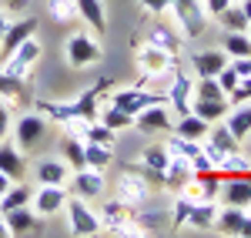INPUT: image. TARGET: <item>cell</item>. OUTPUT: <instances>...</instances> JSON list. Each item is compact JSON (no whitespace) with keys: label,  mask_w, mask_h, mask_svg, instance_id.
<instances>
[{"label":"cell","mask_w":251,"mask_h":238,"mask_svg":"<svg viewBox=\"0 0 251 238\" xmlns=\"http://www.w3.org/2000/svg\"><path fill=\"white\" fill-rule=\"evenodd\" d=\"M97 121H104L111 131H121V128H134V114L121 111V107H114V104H107V107L97 114Z\"/></svg>","instance_id":"8d00e7d4"},{"label":"cell","mask_w":251,"mask_h":238,"mask_svg":"<svg viewBox=\"0 0 251 238\" xmlns=\"http://www.w3.org/2000/svg\"><path fill=\"white\" fill-rule=\"evenodd\" d=\"M218 191H221V171L211 168V171H191V178L184 181V188L177 195H184L191 201H214Z\"/></svg>","instance_id":"8992f818"},{"label":"cell","mask_w":251,"mask_h":238,"mask_svg":"<svg viewBox=\"0 0 251 238\" xmlns=\"http://www.w3.org/2000/svg\"><path fill=\"white\" fill-rule=\"evenodd\" d=\"M171 10L177 17V27L184 30V37H201L208 27V10L201 0H171Z\"/></svg>","instance_id":"3957f363"},{"label":"cell","mask_w":251,"mask_h":238,"mask_svg":"<svg viewBox=\"0 0 251 238\" xmlns=\"http://www.w3.org/2000/svg\"><path fill=\"white\" fill-rule=\"evenodd\" d=\"M10 185H14V181H10V178H7V175H3V171H0V195H3V191H7Z\"/></svg>","instance_id":"681fc988"},{"label":"cell","mask_w":251,"mask_h":238,"mask_svg":"<svg viewBox=\"0 0 251 238\" xmlns=\"http://www.w3.org/2000/svg\"><path fill=\"white\" fill-rule=\"evenodd\" d=\"M60 151H64V161H67V168H87V161H84V138H74V134H64L60 141Z\"/></svg>","instance_id":"1f68e13d"},{"label":"cell","mask_w":251,"mask_h":238,"mask_svg":"<svg viewBox=\"0 0 251 238\" xmlns=\"http://www.w3.org/2000/svg\"><path fill=\"white\" fill-rule=\"evenodd\" d=\"M47 10L50 17L67 24V20H77V0H47Z\"/></svg>","instance_id":"f35d334b"},{"label":"cell","mask_w":251,"mask_h":238,"mask_svg":"<svg viewBox=\"0 0 251 238\" xmlns=\"http://www.w3.org/2000/svg\"><path fill=\"white\" fill-rule=\"evenodd\" d=\"M218 20L225 24V30H248V24H251V20L245 17V10H241V3H238V0H234L225 14H218Z\"/></svg>","instance_id":"74e56055"},{"label":"cell","mask_w":251,"mask_h":238,"mask_svg":"<svg viewBox=\"0 0 251 238\" xmlns=\"http://www.w3.org/2000/svg\"><path fill=\"white\" fill-rule=\"evenodd\" d=\"M3 30H7V20H3V14H0V37H3Z\"/></svg>","instance_id":"f5cc1de1"},{"label":"cell","mask_w":251,"mask_h":238,"mask_svg":"<svg viewBox=\"0 0 251 238\" xmlns=\"http://www.w3.org/2000/svg\"><path fill=\"white\" fill-rule=\"evenodd\" d=\"M214 80L221 84V91H225V94H231L234 87H238V80H241V78H238V71H234L231 64H228V67H221V71H218V78H214Z\"/></svg>","instance_id":"b9f144b4"},{"label":"cell","mask_w":251,"mask_h":238,"mask_svg":"<svg viewBox=\"0 0 251 238\" xmlns=\"http://www.w3.org/2000/svg\"><path fill=\"white\" fill-rule=\"evenodd\" d=\"M204 141H208V144H214L221 155H234V151H238V138L228 131V124H225V121H221V124H214Z\"/></svg>","instance_id":"836d02e7"},{"label":"cell","mask_w":251,"mask_h":238,"mask_svg":"<svg viewBox=\"0 0 251 238\" xmlns=\"http://www.w3.org/2000/svg\"><path fill=\"white\" fill-rule=\"evenodd\" d=\"M30 205H34V212L40 218L44 215H57L60 208L67 205V188L64 185H40V191H34Z\"/></svg>","instance_id":"9a60e30c"},{"label":"cell","mask_w":251,"mask_h":238,"mask_svg":"<svg viewBox=\"0 0 251 238\" xmlns=\"http://www.w3.org/2000/svg\"><path fill=\"white\" fill-rule=\"evenodd\" d=\"M137 67H141V74H144V78L171 74V71H174V54L161 51V47H154V44H144V47L137 51Z\"/></svg>","instance_id":"8fae6325"},{"label":"cell","mask_w":251,"mask_h":238,"mask_svg":"<svg viewBox=\"0 0 251 238\" xmlns=\"http://www.w3.org/2000/svg\"><path fill=\"white\" fill-rule=\"evenodd\" d=\"M238 3H241V10H245V17L251 20V0H238Z\"/></svg>","instance_id":"816d5d0a"},{"label":"cell","mask_w":251,"mask_h":238,"mask_svg":"<svg viewBox=\"0 0 251 238\" xmlns=\"http://www.w3.org/2000/svg\"><path fill=\"white\" fill-rule=\"evenodd\" d=\"M225 54H228V57H251L248 30H228V34H225Z\"/></svg>","instance_id":"e575fe53"},{"label":"cell","mask_w":251,"mask_h":238,"mask_svg":"<svg viewBox=\"0 0 251 238\" xmlns=\"http://www.w3.org/2000/svg\"><path fill=\"white\" fill-rule=\"evenodd\" d=\"M191 111L198 114V118L204 121H225V114L231 111V104L228 101H201V98H191Z\"/></svg>","instance_id":"4dcf8cb0"},{"label":"cell","mask_w":251,"mask_h":238,"mask_svg":"<svg viewBox=\"0 0 251 238\" xmlns=\"http://www.w3.org/2000/svg\"><path fill=\"white\" fill-rule=\"evenodd\" d=\"M104 87H107V80L91 84V87H87L80 98L67 101V104H60V101H44V98H40L37 104H34V111H40L47 121H57V124H64V121H71V118L97 121V114H100V101H104Z\"/></svg>","instance_id":"6da1fadb"},{"label":"cell","mask_w":251,"mask_h":238,"mask_svg":"<svg viewBox=\"0 0 251 238\" xmlns=\"http://www.w3.org/2000/svg\"><path fill=\"white\" fill-rule=\"evenodd\" d=\"M208 131H211V121L198 118V114H184V118L174 121V134H181V138H191V141H204L208 138Z\"/></svg>","instance_id":"cb8c5ba5"},{"label":"cell","mask_w":251,"mask_h":238,"mask_svg":"<svg viewBox=\"0 0 251 238\" xmlns=\"http://www.w3.org/2000/svg\"><path fill=\"white\" fill-rule=\"evenodd\" d=\"M157 101H164V94H154V91H137V87H124V91H114L107 104H114L121 111H127V114H137V111H144V107H151Z\"/></svg>","instance_id":"7c38bea8"},{"label":"cell","mask_w":251,"mask_h":238,"mask_svg":"<svg viewBox=\"0 0 251 238\" xmlns=\"http://www.w3.org/2000/svg\"><path fill=\"white\" fill-rule=\"evenodd\" d=\"M3 218H7V228H10V235H27V232H40V215H37V212H30V205H24V208H14V212H7Z\"/></svg>","instance_id":"ffe728a7"},{"label":"cell","mask_w":251,"mask_h":238,"mask_svg":"<svg viewBox=\"0 0 251 238\" xmlns=\"http://www.w3.org/2000/svg\"><path fill=\"white\" fill-rule=\"evenodd\" d=\"M225 124H228V131H231L238 141L248 138V131H251V101H245V104H234L231 114H225Z\"/></svg>","instance_id":"d4e9b609"},{"label":"cell","mask_w":251,"mask_h":238,"mask_svg":"<svg viewBox=\"0 0 251 238\" xmlns=\"http://www.w3.org/2000/svg\"><path fill=\"white\" fill-rule=\"evenodd\" d=\"M10 134V104L0 98V141Z\"/></svg>","instance_id":"7bdbcfd3"},{"label":"cell","mask_w":251,"mask_h":238,"mask_svg":"<svg viewBox=\"0 0 251 238\" xmlns=\"http://www.w3.org/2000/svg\"><path fill=\"white\" fill-rule=\"evenodd\" d=\"M71 191L84 201H94L97 195H104V171H94V168H80L71 178Z\"/></svg>","instance_id":"2e32d148"},{"label":"cell","mask_w":251,"mask_h":238,"mask_svg":"<svg viewBox=\"0 0 251 238\" xmlns=\"http://www.w3.org/2000/svg\"><path fill=\"white\" fill-rule=\"evenodd\" d=\"M84 161H87V168L104 171V168H111V164H114V148L97 144V141H84Z\"/></svg>","instance_id":"83f0119b"},{"label":"cell","mask_w":251,"mask_h":238,"mask_svg":"<svg viewBox=\"0 0 251 238\" xmlns=\"http://www.w3.org/2000/svg\"><path fill=\"white\" fill-rule=\"evenodd\" d=\"M0 7H3V10H14V14H20V10H27V0H0Z\"/></svg>","instance_id":"7dc6e473"},{"label":"cell","mask_w":251,"mask_h":238,"mask_svg":"<svg viewBox=\"0 0 251 238\" xmlns=\"http://www.w3.org/2000/svg\"><path fill=\"white\" fill-rule=\"evenodd\" d=\"M191 161L181 158V155H171V161H168V168H164V188H171V191H181L184 188V181L191 178Z\"/></svg>","instance_id":"603a6c76"},{"label":"cell","mask_w":251,"mask_h":238,"mask_svg":"<svg viewBox=\"0 0 251 238\" xmlns=\"http://www.w3.org/2000/svg\"><path fill=\"white\" fill-rule=\"evenodd\" d=\"M0 238H10V228H7V218L0 215Z\"/></svg>","instance_id":"f907efd6"},{"label":"cell","mask_w":251,"mask_h":238,"mask_svg":"<svg viewBox=\"0 0 251 238\" xmlns=\"http://www.w3.org/2000/svg\"><path fill=\"white\" fill-rule=\"evenodd\" d=\"M231 3H234V0H204V10L218 17V14H225V10H228Z\"/></svg>","instance_id":"f6af8a7d"},{"label":"cell","mask_w":251,"mask_h":238,"mask_svg":"<svg viewBox=\"0 0 251 238\" xmlns=\"http://www.w3.org/2000/svg\"><path fill=\"white\" fill-rule=\"evenodd\" d=\"M238 235L251 238V215H245V225H241V232H238Z\"/></svg>","instance_id":"c3c4849f"},{"label":"cell","mask_w":251,"mask_h":238,"mask_svg":"<svg viewBox=\"0 0 251 238\" xmlns=\"http://www.w3.org/2000/svg\"><path fill=\"white\" fill-rule=\"evenodd\" d=\"M64 208H67V221H71V232H74V235L91 238V235H100V232H104V228H100V215H97L84 198L74 195V201H67Z\"/></svg>","instance_id":"277c9868"},{"label":"cell","mask_w":251,"mask_h":238,"mask_svg":"<svg viewBox=\"0 0 251 238\" xmlns=\"http://www.w3.org/2000/svg\"><path fill=\"white\" fill-rule=\"evenodd\" d=\"M231 67L238 71V78H251V57H234Z\"/></svg>","instance_id":"bcb514c9"},{"label":"cell","mask_w":251,"mask_h":238,"mask_svg":"<svg viewBox=\"0 0 251 238\" xmlns=\"http://www.w3.org/2000/svg\"><path fill=\"white\" fill-rule=\"evenodd\" d=\"M0 98L7 104H24L30 98V87H27V78H14L7 71H0Z\"/></svg>","instance_id":"7402d4cb"},{"label":"cell","mask_w":251,"mask_h":238,"mask_svg":"<svg viewBox=\"0 0 251 238\" xmlns=\"http://www.w3.org/2000/svg\"><path fill=\"white\" fill-rule=\"evenodd\" d=\"M0 171L10 181H24L27 175V161H24V151L10 141H0Z\"/></svg>","instance_id":"e0dca14e"},{"label":"cell","mask_w":251,"mask_h":238,"mask_svg":"<svg viewBox=\"0 0 251 238\" xmlns=\"http://www.w3.org/2000/svg\"><path fill=\"white\" fill-rule=\"evenodd\" d=\"M34 198V191L24 185V181H14L3 195H0V215H7V212H14V208H24V205H30Z\"/></svg>","instance_id":"4316f807"},{"label":"cell","mask_w":251,"mask_h":238,"mask_svg":"<svg viewBox=\"0 0 251 238\" xmlns=\"http://www.w3.org/2000/svg\"><path fill=\"white\" fill-rule=\"evenodd\" d=\"M191 67L198 78H218V71L228 67V54L225 51H201L191 57Z\"/></svg>","instance_id":"d6986e66"},{"label":"cell","mask_w":251,"mask_h":238,"mask_svg":"<svg viewBox=\"0 0 251 238\" xmlns=\"http://www.w3.org/2000/svg\"><path fill=\"white\" fill-rule=\"evenodd\" d=\"M97 215H100V228H107L111 235H144L134 225V208L124 205L121 198L104 201V208H100Z\"/></svg>","instance_id":"7a4b0ae2"},{"label":"cell","mask_w":251,"mask_h":238,"mask_svg":"<svg viewBox=\"0 0 251 238\" xmlns=\"http://www.w3.org/2000/svg\"><path fill=\"white\" fill-rule=\"evenodd\" d=\"M245 208H234V205H225L218 215H214V228L221 232V235H238L241 232V225H245Z\"/></svg>","instance_id":"484cf974"},{"label":"cell","mask_w":251,"mask_h":238,"mask_svg":"<svg viewBox=\"0 0 251 238\" xmlns=\"http://www.w3.org/2000/svg\"><path fill=\"white\" fill-rule=\"evenodd\" d=\"M40 54H44V51H40L37 37L24 40L10 57H3V71L14 74V78H30V71H34V64L40 60Z\"/></svg>","instance_id":"9c48e42d"},{"label":"cell","mask_w":251,"mask_h":238,"mask_svg":"<svg viewBox=\"0 0 251 238\" xmlns=\"http://www.w3.org/2000/svg\"><path fill=\"white\" fill-rule=\"evenodd\" d=\"M134 128L141 134H161V131H174V118H171V111L164 107V101H157V104H151V107H144V111L134 114Z\"/></svg>","instance_id":"30bf717a"},{"label":"cell","mask_w":251,"mask_h":238,"mask_svg":"<svg viewBox=\"0 0 251 238\" xmlns=\"http://www.w3.org/2000/svg\"><path fill=\"white\" fill-rule=\"evenodd\" d=\"M117 198L124 201V205H131V208H141L144 201L151 198V181L127 164V171L121 175V181H117Z\"/></svg>","instance_id":"ba28073f"},{"label":"cell","mask_w":251,"mask_h":238,"mask_svg":"<svg viewBox=\"0 0 251 238\" xmlns=\"http://www.w3.org/2000/svg\"><path fill=\"white\" fill-rule=\"evenodd\" d=\"M34 34H37V20L34 17H20V20H14V24H7V30H3V37H0V54L10 57L20 44L30 40Z\"/></svg>","instance_id":"5bb4252c"},{"label":"cell","mask_w":251,"mask_h":238,"mask_svg":"<svg viewBox=\"0 0 251 238\" xmlns=\"http://www.w3.org/2000/svg\"><path fill=\"white\" fill-rule=\"evenodd\" d=\"M64 57H67V64L71 67H91V64H97V60L104 57V51H100V44H97L94 37H87V34H71L67 37V44H64Z\"/></svg>","instance_id":"5b68a950"},{"label":"cell","mask_w":251,"mask_h":238,"mask_svg":"<svg viewBox=\"0 0 251 238\" xmlns=\"http://www.w3.org/2000/svg\"><path fill=\"white\" fill-rule=\"evenodd\" d=\"M137 228L144 232V235H157L161 228H168L171 225V212H164V208H151V212H141V215H134Z\"/></svg>","instance_id":"f546056e"},{"label":"cell","mask_w":251,"mask_h":238,"mask_svg":"<svg viewBox=\"0 0 251 238\" xmlns=\"http://www.w3.org/2000/svg\"><path fill=\"white\" fill-rule=\"evenodd\" d=\"M248 208H251V205H248Z\"/></svg>","instance_id":"11a10c76"},{"label":"cell","mask_w":251,"mask_h":238,"mask_svg":"<svg viewBox=\"0 0 251 238\" xmlns=\"http://www.w3.org/2000/svg\"><path fill=\"white\" fill-rule=\"evenodd\" d=\"M77 17L97 30V34H104L107 30V14H104V0H77Z\"/></svg>","instance_id":"44dd1931"},{"label":"cell","mask_w":251,"mask_h":238,"mask_svg":"<svg viewBox=\"0 0 251 238\" xmlns=\"http://www.w3.org/2000/svg\"><path fill=\"white\" fill-rule=\"evenodd\" d=\"M71 168L67 161H40L37 164V181L40 185H67Z\"/></svg>","instance_id":"f1b7e54d"},{"label":"cell","mask_w":251,"mask_h":238,"mask_svg":"<svg viewBox=\"0 0 251 238\" xmlns=\"http://www.w3.org/2000/svg\"><path fill=\"white\" fill-rule=\"evenodd\" d=\"M114 134H117V131H111L104 121H91V128H87V138H84V141H97V144H107V148H114Z\"/></svg>","instance_id":"60d3db41"},{"label":"cell","mask_w":251,"mask_h":238,"mask_svg":"<svg viewBox=\"0 0 251 238\" xmlns=\"http://www.w3.org/2000/svg\"><path fill=\"white\" fill-rule=\"evenodd\" d=\"M148 44H154V47L168 51V54H181V37L174 34L171 27H164V24L151 27V34H148Z\"/></svg>","instance_id":"d6a6232c"},{"label":"cell","mask_w":251,"mask_h":238,"mask_svg":"<svg viewBox=\"0 0 251 238\" xmlns=\"http://www.w3.org/2000/svg\"><path fill=\"white\" fill-rule=\"evenodd\" d=\"M47 124H50V121L44 118L40 111L20 114V118H17V128H14V141H17L20 151H34L40 141H44V134H47Z\"/></svg>","instance_id":"52a82bcc"},{"label":"cell","mask_w":251,"mask_h":238,"mask_svg":"<svg viewBox=\"0 0 251 238\" xmlns=\"http://www.w3.org/2000/svg\"><path fill=\"white\" fill-rule=\"evenodd\" d=\"M248 37H251V24H248Z\"/></svg>","instance_id":"db71d44e"},{"label":"cell","mask_w":251,"mask_h":238,"mask_svg":"<svg viewBox=\"0 0 251 238\" xmlns=\"http://www.w3.org/2000/svg\"><path fill=\"white\" fill-rule=\"evenodd\" d=\"M168 101H171L174 114L177 118H184V114H191V80H188V74H174L171 87H168Z\"/></svg>","instance_id":"ac0fdd59"},{"label":"cell","mask_w":251,"mask_h":238,"mask_svg":"<svg viewBox=\"0 0 251 238\" xmlns=\"http://www.w3.org/2000/svg\"><path fill=\"white\" fill-rule=\"evenodd\" d=\"M218 171H225V175H251V161L241 158V155L234 151V155H225V158H221Z\"/></svg>","instance_id":"ab89813d"},{"label":"cell","mask_w":251,"mask_h":238,"mask_svg":"<svg viewBox=\"0 0 251 238\" xmlns=\"http://www.w3.org/2000/svg\"><path fill=\"white\" fill-rule=\"evenodd\" d=\"M218 198L225 205H234V208H248L251 205V175H228V178H221Z\"/></svg>","instance_id":"4fadbf2b"},{"label":"cell","mask_w":251,"mask_h":238,"mask_svg":"<svg viewBox=\"0 0 251 238\" xmlns=\"http://www.w3.org/2000/svg\"><path fill=\"white\" fill-rule=\"evenodd\" d=\"M141 7L151 14H164V10H171V0H141Z\"/></svg>","instance_id":"ee69618b"},{"label":"cell","mask_w":251,"mask_h":238,"mask_svg":"<svg viewBox=\"0 0 251 238\" xmlns=\"http://www.w3.org/2000/svg\"><path fill=\"white\" fill-rule=\"evenodd\" d=\"M191 98H201V101H228V94L221 91V84L214 78H198L191 84Z\"/></svg>","instance_id":"d590c367"}]
</instances>
